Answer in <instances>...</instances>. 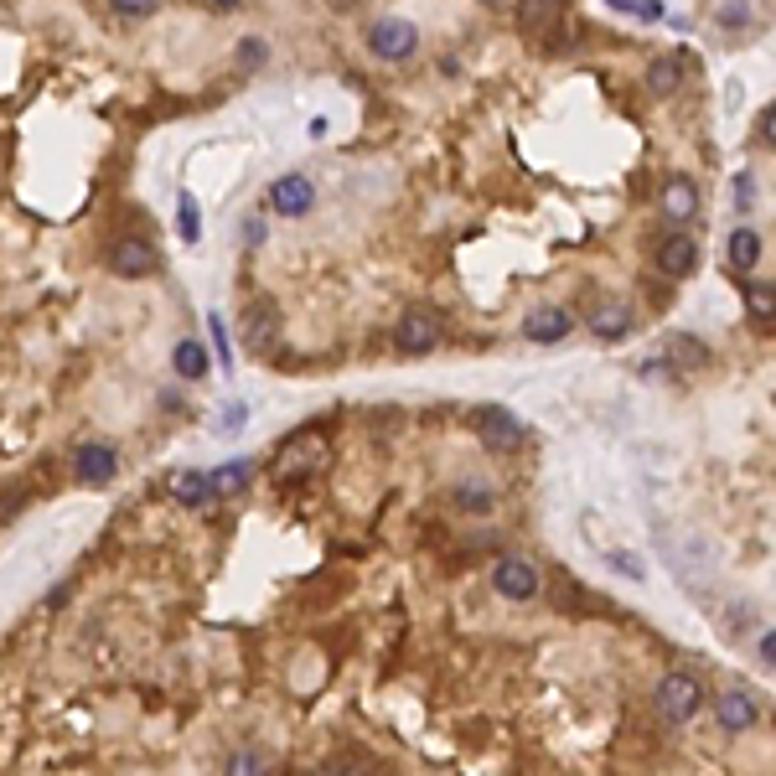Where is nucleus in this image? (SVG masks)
<instances>
[{
	"label": "nucleus",
	"mask_w": 776,
	"mask_h": 776,
	"mask_svg": "<svg viewBox=\"0 0 776 776\" xmlns=\"http://www.w3.org/2000/svg\"><path fill=\"white\" fill-rule=\"evenodd\" d=\"M207 326H213V342H218L223 368H233V352H228V332H223V321H218V316H207Z\"/></svg>",
	"instance_id": "30"
},
{
	"label": "nucleus",
	"mask_w": 776,
	"mask_h": 776,
	"mask_svg": "<svg viewBox=\"0 0 776 776\" xmlns=\"http://www.w3.org/2000/svg\"><path fill=\"white\" fill-rule=\"evenodd\" d=\"M585 326H590V337H601V342H621V337H632L637 316L626 301H601V306H590Z\"/></svg>",
	"instance_id": "11"
},
{
	"label": "nucleus",
	"mask_w": 776,
	"mask_h": 776,
	"mask_svg": "<svg viewBox=\"0 0 776 776\" xmlns=\"http://www.w3.org/2000/svg\"><path fill=\"white\" fill-rule=\"evenodd\" d=\"M114 471H119V456H114V445H109V440H88V445H78L73 476H78L83 487H109V482H114Z\"/></svg>",
	"instance_id": "8"
},
{
	"label": "nucleus",
	"mask_w": 776,
	"mask_h": 776,
	"mask_svg": "<svg viewBox=\"0 0 776 776\" xmlns=\"http://www.w3.org/2000/svg\"><path fill=\"white\" fill-rule=\"evenodd\" d=\"M306 776H363V771H342V766H326V771H306Z\"/></svg>",
	"instance_id": "35"
},
{
	"label": "nucleus",
	"mask_w": 776,
	"mask_h": 776,
	"mask_svg": "<svg viewBox=\"0 0 776 776\" xmlns=\"http://www.w3.org/2000/svg\"><path fill=\"white\" fill-rule=\"evenodd\" d=\"M564 16V0H518V21L523 26H554Z\"/></svg>",
	"instance_id": "18"
},
{
	"label": "nucleus",
	"mask_w": 776,
	"mask_h": 776,
	"mask_svg": "<svg viewBox=\"0 0 776 776\" xmlns=\"http://www.w3.org/2000/svg\"><path fill=\"white\" fill-rule=\"evenodd\" d=\"M652 264L668 275V280H689L694 270H699V244H694V233H668L658 249H652Z\"/></svg>",
	"instance_id": "7"
},
{
	"label": "nucleus",
	"mask_w": 776,
	"mask_h": 776,
	"mask_svg": "<svg viewBox=\"0 0 776 776\" xmlns=\"http://www.w3.org/2000/svg\"><path fill=\"white\" fill-rule=\"evenodd\" d=\"M249 461H233V466H223V471H213V497H223V492H244L249 487Z\"/></svg>",
	"instance_id": "21"
},
{
	"label": "nucleus",
	"mask_w": 776,
	"mask_h": 776,
	"mask_svg": "<svg viewBox=\"0 0 776 776\" xmlns=\"http://www.w3.org/2000/svg\"><path fill=\"white\" fill-rule=\"evenodd\" d=\"M756 135H761V145H771V135H776V109L771 104L756 114Z\"/></svg>",
	"instance_id": "31"
},
{
	"label": "nucleus",
	"mask_w": 776,
	"mask_h": 776,
	"mask_svg": "<svg viewBox=\"0 0 776 776\" xmlns=\"http://www.w3.org/2000/svg\"><path fill=\"white\" fill-rule=\"evenodd\" d=\"M171 492H176V502H187V507H207V502H213V476H207V471H176Z\"/></svg>",
	"instance_id": "17"
},
{
	"label": "nucleus",
	"mask_w": 776,
	"mask_h": 776,
	"mask_svg": "<svg viewBox=\"0 0 776 776\" xmlns=\"http://www.w3.org/2000/svg\"><path fill=\"white\" fill-rule=\"evenodd\" d=\"M182 238H187V244L202 238V218H197V197L192 192H182Z\"/></svg>",
	"instance_id": "24"
},
{
	"label": "nucleus",
	"mask_w": 776,
	"mask_h": 776,
	"mask_svg": "<svg viewBox=\"0 0 776 776\" xmlns=\"http://www.w3.org/2000/svg\"><path fill=\"white\" fill-rule=\"evenodd\" d=\"M652 704H658V720L668 725H689L694 714L704 709V683L694 673H668L658 683V694H652Z\"/></svg>",
	"instance_id": "1"
},
{
	"label": "nucleus",
	"mask_w": 776,
	"mask_h": 776,
	"mask_svg": "<svg viewBox=\"0 0 776 776\" xmlns=\"http://www.w3.org/2000/svg\"><path fill=\"white\" fill-rule=\"evenodd\" d=\"M761 663H766V668H771V663H776V642H771V632H766V637H761Z\"/></svg>",
	"instance_id": "33"
},
{
	"label": "nucleus",
	"mask_w": 776,
	"mask_h": 776,
	"mask_svg": "<svg viewBox=\"0 0 776 776\" xmlns=\"http://www.w3.org/2000/svg\"><path fill=\"white\" fill-rule=\"evenodd\" d=\"M171 368L182 373V378H202L207 373V347L202 342H182V347L171 352Z\"/></svg>",
	"instance_id": "19"
},
{
	"label": "nucleus",
	"mask_w": 776,
	"mask_h": 776,
	"mask_svg": "<svg viewBox=\"0 0 776 776\" xmlns=\"http://www.w3.org/2000/svg\"><path fill=\"white\" fill-rule=\"evenodd\" d=\"M570 332H575V316L564 311V306H533V311L523 316V337H528V342H539V347L564 342Z\"/></svg>",
	"instance_id": "9"
},
{
	"label": "nucleus",
	"mask_w": 776,
	"mask_h": 776,
	"mask_svg": "<svg viewBox=\"0 0 776 776\" xmlns=\"http://www.w3.org/2000/svg\"><path fill=\"white\" fill-rule=\"evenodd\" d=\"M223 776H270V761H264L259 751H238V756L228 761Z\"/></svg>",
	"instance_id": "23"
},
{
	"label": "nucleus",
	"mask_w": 776,
	"mask_h": 776,
	"mask_svg": "<svg viewBox=\"0 0 776 776\" xmlns=\"http://www.w3.org/2000/svg\"><path fill=\"white\" fill-rule=\"evenodd\" d=\"M668 363H683V368H704L709 352L699 337H668Z\"/></svg>",
	"instance_id": "20"
},
{
	"label": "nucleus",
	"mask_w": 776,
	"mask_h": 776,
	"mask_svg": "<svg viewBox=\"0 0 776 776\" xmlns=\"http://www.w3.org/2000/svg\"><path fill=\"white\" fill-rule=\"evenodd\" d=\"M244 238H249V244H264V223H259V218H254V223H249V228H244Z\"/></svg>",
	"instance_id": "34"
},
{
	"label": "nucleus",
	"mask_w": 776,
	"mask_h": 776,
	"mask_svg": "<svg viewBox=\"0 0 776 776\" xmlns=\"http://www.w3.org/2000/svg\"><path fill=\"white\" fill-rule=\"evenodd\" d=\"M451 497H456V507H466V513H492V487H482V482H461Z\"/></svg>",
	"instance_id": "22"
},
{
	"label": "nucleus",
	"mask_w": 776,
	"mask_h": 776,
	"mask_svg": "<svg viewBox=\"0 0 776 776\" xmlns=\"http://www.w3.org/2000/svg\"><path fill=\"white\" fill-rule=\"evenodd\" d=\"M368 52L383 57V63H409V57L420 52V26L404 21V16H383L368 32Z\"/></svg>",
	"instance_id": "2"
},
{
	"label": "nucleus",
	"mask_w": 776,
	"mask_h": 776,
	"mask_svg": "<svg viewBox=\"0 0 776 776\" xmlns=\"http://www.w3.org/2000/svg\"><path fill=\"white\" fill-rule=\"evenodd\" d=\"M663 213L673 223H694L699 218V187L689 182V176H668V187H663Z\"/></svg>",
	"instance_id": "13"
},
{
	"label": "nucleus",
	"mask_w": 776,
	"mask_h": 776,
	"mask_svg": "<svg viewBox=\"0 0 776 776\" xmlns=\"http://www.w3.org/2000/svg\"><path fill=\"white\" fill-rule=\"evenodd\" d=\"M311 202H316V187L306 182L301 171L280 176V182L270 187V207H275V213H285V218H301V213H311Z\"/></svg>",
	"instance_id": "12"
},
{
	"label": "nucleus",
	"mask_w": 776,
	"mask_h": 776,
	"mask_svg": "<svg viewBox=\"0 0 776 776\" xmlns=\"http://www.w3.org/2000/svg\"><path fill=\"white\" fill-rule=\"evenodd\" d=\"M725 254H730V270H740V275H751L756 264H761V254H766V244H761V233L751 228V223H740L735 233H730V244H725Z\"/></svg>",
	"instance_id": "14"
},
{
	"label": "nucleus",
	"mask_w": 776,
	"mask_h": 776,
	"mask_svg": "<svg viewBox=\"0 0 776 776\" xmlns=\"http://www.w3.org/2000/svg\"><path fill=\"white\" fill-rule=\"evenodd\" d=\"M714 720H720L730 735H740V730H751L761 720V704L745 689H725V694H714Z\"/></svg>",
	"instance_id": "10"
},
{
	"label": "nucleus",
	"mask_w": 776,
	"mask_h": 776,
	"mask_svg": "<svg viewBox=\"0 0 776 776\" xmlns=\"http://www.w3.org/2000/svg\"><path fill=\"white\" fill-rule=\"evenodd\" d=\"M751 321H771V285L761 280V285H751Z\"/></svg>",
	"instance_id": "25"
},
{
	"label": "nucleus",
	"mask_w": 776,
	"mask_h": 776,
	"mask_svg": "<svg viewBox=\"0 0 776 776\" xmlns=\"http://www.w3.org/2000/svg\"><path fill=\"white\" fill-rule=\"evenodd\" d=\"M202 6H213V11H233L238 0H202Z\"/></svg>",
	"instance_id": "36"
},
{
	"label": "nucleus",
	"mask_w": 776,
	"mask_h": 776,
	"mask_svg": "<svg viewBox=\"0 0 776 776\" xmlns=\"http://www.w3.org/2000/svg\"><path fill=\"white\" fill-rule=\"evenodd\" d=\"M735 202H740V207H751V202H756V187H751V176H740V187H735Z\"/></svg>",
	"instance_id": "32"
},
{
	"label": "nucleus",
	"mask_w": 776,
	"mask_h": 776,
	"mask_svg": "<svg viewBox=\"0 0 776 776\" xmlns=\"http://www.w3.org/2000/svg\"><path fill=\"white\" fill-rule=\"evenodd\" d=\"M156 264H161V254L151 238H119V244H109V270L119 280H145V275H156Z\"/></svg>",
	"instance_id": "5"
},
{
	"label": "nucleus",
	"mask_w": 776,
	"mask_h": 776,
	"mask_svg": "<svg viewBox=\"0 0 776 776\" xmlns=\"http://www.w3.org/2000/svg\"><path fill=\"white\" fill-rule=\"evenodd\" d=\"M678 83H683V57H678V52H663V57H652V63H647V88H652V99H673Z\"/></svg>",
	"instance_id": "15"
},
{
	"label": "nucleus",
	"mask_w": 776,
	"mask_h": 776,
	"mask_svg": "<svg viewBox=\"0 0 776 776\" xmlns=\"http://www.w3.org/2000/svg\"><path fill=\"white\" fill-rule=\"evenodd\" d=\"M720 21L725 26H745V21H751V6H745V0H730V6L720 11Z\"/></svg>",
	"instance_id": "29"
},
{
	"label": "nucleus",
	"mask_w": 776,
	"mask_h": 776,
	"mask_svg": "<svg viewBox=\"0 0 776 776\" xmlns=\"http://www.w3.org/2000/svg\"><path fill=\"white\" fill-rule=\"evenodd\" d=\"M445 342V321L430 311V306H409L394 326V347L409 352V357H420V352H435Z\"/></svg>",
	"instance_id": "3"
},
{
	"label": "nucleus",
	"mask_w": 776,
	"mask_h": 776,
	"mask_svg": "<svg viewBox=\"0 0 776 776\" xmlns=\"http://www.w3.org/2000/svg\"><path fill=\"white\" fill-rule=\"evenodd\" d=\"M156 6H161V0H109L114 16H151Z\"/></svg>",
	"instance_id": "27"
},
{
	"label": "nucleus",
	"mask_w": 776,
	"mask_h": 776,
	"mask_svg": "<svg viewBox=\"0 0 776 776\" xmlns=\"http://www.w3.org/2000/svg\"><path fill=\"white\" fill-rule=\"evenodd\" d=\"M264 57H270V47H264V42H254V37L238 42V68H259Z\"/></svg>",
	"instance_id": "26"
},
{
	"label": "nucleus",
	"mask_w": 776,
	"mask_h": 776,
	"mask_svg": "<svg viewBox=\"0 0 776 776\" xmlns=\"http://www.w3.org/2000/svg\"><path fill=\"white\" fill-rule=\"evenodd\" d=\"M244 337H249L254 352H259V347H275V342H280V311H275L270 301H259V306L249 311V321H244Z\"/></svg>",
	"instance_id": "16"
},
{
	"label": "nucleus",
	"mask_w": 776,
	"mask_h": 776,
	"mask_svg": "<svg viewBox=\"0 0 776 776\" xmlns=\"http://www.w3.org/2000/svg\"><path fill=\"white\" fill-rule=\"evenodd\" d=\"M492 590L502 595V601H533V595H539V570H533L528 559L507 554V559H497V570H492Z\"/></svg>",
	"instance_id": "6"
},
{
	"label": "nucleus",
	"mask_w": 776,
	"mask_h": 776,
	"mask_svg": "<svg viewBox=\"0 0 776 776\" xmlns=\"http://www.w3.org/2000/svg\"><path fill=\"white\" fill-rule=\"evenodd\" d=\"M471 430L482 435L487 451H518V445H523V425H518V414H507L502 404H482V409H471Z\"/></svg>",
	"instance_id": "4"
},
{
	"label": "nucleus",
	"mask_w": 776,
	"mask_h": 776,
	"mask_svg": "<svg viewBox=\"0 0 776 776\" xmlns=\"http://www.w3.org/2000/svg\"><path fill=\"white\" fill-rule=\"evenodd\" d=\"M611 6H616V11H637V16H647V21H658V16H663L658 0H611Z\"/></svg>",
	"instance_id": "28"
}]
</instances>
